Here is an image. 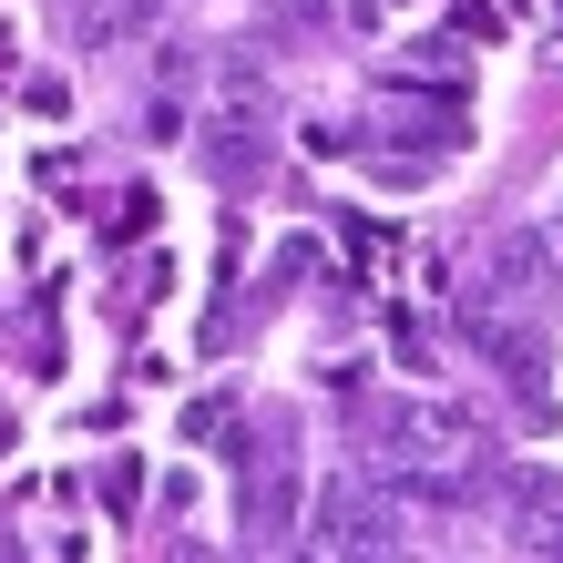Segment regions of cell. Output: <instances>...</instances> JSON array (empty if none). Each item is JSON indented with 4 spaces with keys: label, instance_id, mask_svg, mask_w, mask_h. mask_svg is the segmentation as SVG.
<instances>
[{
    "label": "cell",
    "instance_id": "obj_1",
    "mask_svg": "<svg viewBox=\"0 0 563 563\" xmlns=\"http://www.w3.org/2000/svg\"><path fill=\"white\" fill-rule=\"evenodd\" d=\"M195 154H206V185H216V195H256V185L277 175V123L256 113V103H225Z\"/></svg>",
    "mask_w": 563,
    "mask_h": 563
},
{
    "label": "cell",
    "instance_id": "obj_2",
    "mask_svg": "<svg viewBox=\"0 0 563 563\" xmlns=\"http://www.w3.org/2000/svg\"><path fill=\"white\" fill-rule=\"evenodd\" d=\"M318 553H400V492H369V482H328L318 492Z\"/></svg>",
    "mask_w": 563,
    "mask_h": 563
},
{
    "label": "cell",
    "instance_id": "obj_3",
    "mask_svg": "<svg viewBox=\"0 0 563 563\" xmlns=\"http://www.w3.org/2000/svg\"><path fill=\"white\" fill-rule=\"evenodd\" d=\"M461 339H472L482 358H492V369H503V389H512V400L522 410H553V349H543V328L533 318H492V308H472V318H461Z\"/></svg>",
    "mask_w": 563,
    "mask_h": 563
},
{
    "label": "cell",
    "instance_id": "obj_4",
    "mask_svg": "<svg viewBox=\"0 0 563 563\" xmlns=\"http://www.w3.org/2000/svg\"><path fill=\"white\" fill-rule=\"evenodd\" d=\"M492 287L522 297V308H553L563 297V246L543 225H512V236H492Z\"/></svg>",
    "mask_w": 563,
    "mask_h": 563
},
{
    "label": "cell",
    "instance_id": "obj_5",
    "mask_svg": "<svg viewBox=\"0 0 563 563\" xmlns=\"http://www.w3.org/2000/svg\"><path fill=\"white\" fill-rule=\"evenodd\" d=\"M236 472H246V492H236L246 543H297V472H287V461H267V451H246Z\"/></svg>",
    "mask_w": 563,
    "mask_h": 563
},
{
    "label": "cell",
    "instance_id": "obj_6",
    "mask_svg": "<svg viewBox=\"0 0 563 563\" xmlns=\"http://www.w3.org/2000/svg\"><path fill=\"white\" fill-rule=\"evenodd\" d=\"M472 123H461V92H410L400 113L379 123V154H410V164H430V154H451Z\"/></svg>",
    "mask_w": 563,
    "mask_h": 563
},
{
    "label": "cell",
    "instance_id": "obj_7",
    "mask_svg": "<svg viewBox=\"0 0 563 563\" xmlns=\"http://www.w3.org/2000/svg\"><path fill=\"white\" fill-rule=\"evenodd\" d=\"M492 31H503V21H492V0H451V42H492Z\"/></svg>",
    "mask_w": 563,
    "mask_h": 563
},
{
    "label": "cell",
    "instance_id": "obj_8",
    "mask_svg": "<svg viewBox=\"0 0 563 563\" xmlns=\"http://www.w3.org/2000/svg\"><path fill=\"white\" fill-rule=\"evenodd\" d=\"M103 503H113V512L144 503V461H113V472H103Z\"/></svg>",
    "mask_w": 563,
    "mask_h": 563
},
{
    "label": "cell",
    "instance_id": "obj_9",
    "mask_svg": "<svg viewBox=\"0 0 563 563\" xmlns=\"http://www.w3.org/2000/svg\"><path fill=\"white\" fill-rule=\"evenodd\" d=\"M0 451H11V410H0Z\"/></svg>",
    "mask_w": 563,
    "mask_h": 563
},
{
    "label": "cell",
    "instance_id": "obj_10",
    "mask_svg": "<svg viewBox=\"0 0 563 563\" xmlns=\"http://www.w3.org/2000/svg\"><path fill=\"white\" fill-rule=\"evenodd\" d=\"M553 246H563V236H553Z\"/></svg>",
    "mask_w": 563,
    "mask_h": 563
}]
</instances>
